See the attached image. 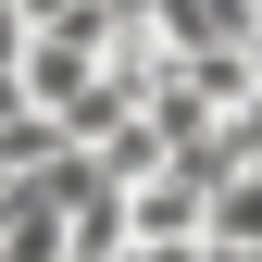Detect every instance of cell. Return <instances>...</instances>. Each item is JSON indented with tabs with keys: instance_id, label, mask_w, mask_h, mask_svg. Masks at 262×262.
I'll list each match as a JSON object with an SVG mask.
<instances>
[{
	"instance_id": "cell-1",
	"label": "cell",
	"mask_w": 262,
	"mask_h": 262,
	"mask_svg": "<svg viewBox=\"0 0 262 262\" xmlns=\"http://www.w3.org/2000/svg\"><path fill=\"white\" fill-rule=\"evenodd\" d=\"M200 212H212V187L187 162H162L150 187H125V250H200Z\"/></svg>"
},
{
	"instance_id": "cell-2",
	"label": "cell",
	"mask_w": 262,
	"mask_h": 262,
	"mask_svg": "<svg viewBox=\"0 0 262 262\" xmlns=\"http://www.w3.org/2000/svg\"><path fill=\"white\" fill-rule=\"evenodd\" d=\"M0 262H62V200H50L38 175L0 187Z\"/></svg>"
},
{
	"instance_id": "cell-3",
	"label": "cell",
	"mask_w": 262,
	"mask_h": 262,
	"mask_svg": "<svg viewBox=\"0 0 262 262\" xmlns=\"http://www.w3.org/2000/svg\"><path fill=\"white\" fill-rule=\"evenodd\" d=\"M200 237H212V250H262V162L212 187V212H200Z\"/></svg>"
},
{
	"instance_id": "cell-4",
	"label": "cell",
	"mask_w": 262,
	"mask_h": 262,
	"mask_svg": "<svg viewBox=\"0 0 262 262\" xmlns=\"http://www.w3.org/2000/svg\"><path fill=\"white\" fill-rule=\"evenodd\" d=\"M13 62H25V13L0 0V75H13Z\"/></svg>"
},
{
	"instance_id": "cell-5",
	"label": "cell",
	"mask_w": 262,
	"mask_h": 262,
	"mask_svg": "<svg viewBox=\"0 0 262 262\" xmlns=\"http://www.w3.org/2000/svg\"><path fill=\"white\" fill-rule=\"evenodd\" d=\"M237 62H250V88H262V25H250V50H237Z\"/></svg>"
}]
</instances>
